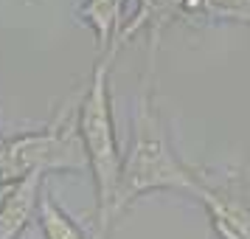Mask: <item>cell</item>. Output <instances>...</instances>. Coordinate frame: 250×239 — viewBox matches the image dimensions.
Masks as SVG:
<instances>
[{"label": "cell", "instance_id": "obj_1", "mask_svg": "<svg viewBox=\"0 0 250 239\" xmlns=\"http://www.w3.org/2000/svg\"><path fill=\"white\" fill-rule=\"evenodd\" d=\"M160 189L191 192L194 197H200L203 180L171 149L166 124L152 99V87H144L135 104L129 149L121 158V177H118V189H115L113 200V222L138 197L149 192H160Z\"/></svg>", "mask_w": 250, "mask_h": 239}, {"label": "cell", "instance_id": "obj_2", "mask_svg": "<svg viewBox=\"0 0 250 239\" xmlns=\"http://www.w3.org/2000/svg\"><path fill=\"white\" fill-rule=\"evenodd\" d=\"M118 51L99 54L90 82L76 102V135L82 141L87 169L96 186V219L102 239L113 228V200L121 177V147L115 135L113 96H110V68Z\"/></svg>", "mask_w": 250, "mask_h": 239}, {"label": "cell", "instance_id": "obj_3", "mask_svg": "<svg viewBox=\"0 0 250 239\" xmlns=\"http://www.w3.org/2000/svg\"><path fill=\"white\" fill-rule=\"evenodd\" d=\"M87 169V158L76 135V107L65 102L54 121L42 130L23 132L0 144V180L17 183L28 174Z\"/></svg>", "mask_w": 250, "mask_h": 239}, {"label": "cell", "instance_id": "obj_4", "mask_svg": "<svg viewBox=\"0 0 250 239\" xmlns=\"http://www.w3.org/2000/svg\"><path fill=\"white\" fill-rule=\"evenodd\" d=\"M200 200L219 239H250V203L233 183H225V186L203 183Z\"/></svg>", "mask_w": 250, "mask_h": 239}, {"label": "cell", "instance_id": "obj_5", "mask_svg": "<svg viewBox=\"0 0 250 239\" xmlns=\"http://www.w3.org/2000/svg\"><path fill=\"white\" fill-rule=\"evenodd\" d=\"M183 0H138V12L132 20H126L118 37V48L126 45L129 40L141 31H146L149 37V70L155 68V57H158V43L163 28L171 25V20L180 17Z\"/></svg>", "mask_w": 250, "mask_h": 239}, {"label": "cell", "instance_id": "obj_6", "mask_svg": "<svg viewBox=\"0 0 250 239\" xmlns=\"http://www.w3.org/2000/svg\"><path fill=\"white\" fill-rule=\"evenodd\" d=\"M42 186H45V174H40V172L14 183L9 200L0 208V239H17L25 231L31 217L37 214Z\"/></svg>", "mask_w": 250, "mask_h": 239}, {"label": "cell", "instance_id": "obj_7", "mask_svg": "<svg viewBox=\"0 0 250 239\" xmlns=\"http://www.w3.org/2000/svg\"><path fill=\"white\" fill-rule=\"evenodd\" d=\"M124 3L126 0H84L79 6L82 23H87L96 34L99 54L118 51V37L124 28Z\"/></svg>", "mask_w": 250, "mask_h": 239}, {"label": "cell", "instance_id": "obj_8", "mask_svg": "<svg viewBox=\"0 0 250 239\" xmlns=\"http://www.w3.org/2000/svg\"><path fill=\"white\" fill-rule=\"evenodd\" d=\"M180 17H208L222 23L250 25V0H183Z\"/></svg>", "mask_w": 250, "mask_h": 239}, {"label": "cell", "instance_id": "obj_9", "mask_svg": "<svg viewBox=\"0 0 250 239\" xmlns=\"http://www.w3.org/2000/svg\"><path fill=\"white\" fill-rule=\"evenodd\" d=\"M37 219H40V228H42L45 239H87L82 234V228L59 208L54 194H48L45 189H42L40 203H37Z\"/></svg>", "mask_w": 250, "mask_h": 239}, {"label": "cell", "instance_id": "obj_10", "mask_svg": "<svg viewBox=\"0 0 250 239\" xmlns=\"http://www.w3.org/2000/svg\"><path fill=\"white\" fill-rule=\"evenodd\" d=\"M14 189V183H6V180H0V208H3V203L9 200V194H12Z\"/></svg>", "mask_w": 250, "mask_h": 239}, {"label": "cell", "instance_id": "obj_11", "mask_svg": "<svg viewBox=\"0 0 250 239\" xmlns=\"http://www.w3.org/2000/svg\"><path fill=\"white\" fill-rule=\"evenodd\" d=\"M0 144H3V135H0Z\"/></svg>", "mask_w": 250, "mask_h": 239}]
</instances>
